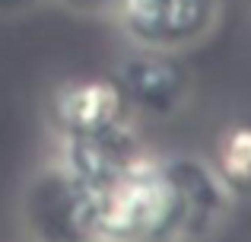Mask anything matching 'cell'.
Masks as SVG:
<instances>
[{
	"label": "cell",
	"mask_w": 251,
	"mask_h": 242,
	"mask_svg": "<svg viewBox=\"0 0 251 242\" xmlns=\"http://www.w3.org/2000/svg\"><path fill=\"white\" fill-rule=\"evenodd\" d=\"M184 201L162 156L140 153L118 175L92 185V239L162 242L181 239Z\"/></svg>",
	"instance_id": "obj_1"
},
{
	"label": "cell",
	"mask_w": 251,
	"mask_h": 242,
	"mask_svg": "<svg viewBox=\"0 0 251 242\" xmlns=\"http://www.w3.org/2000/svg\"><path fill=\"white\" fill-rule=\"evenodd\" d=\"M115 16L137 48L178 54L213 32L220 0H121Z\"/></svg>",
	"instance_id": "obj_2"
},
{
	"label": "cell",
	"mask_w": 251,
	"mask_h": 242,
	"mask_svg": "<svg viewBox=\"0 0 251 242\" xmlns=\"http://www.w3.org/2000/svg\"><path fill=\"white\" fill-rule=\"evenodd\" d=\"M23 214L42 239H92V188L61 160L35 172L25 188Z\"/></svg>",
	"instance_id": "obj_3"
},
{
	"label": "cell",
	"mask_w": 251,
	"mask_h": 242,
	"mask_svg": "<svg viewBox=\"0 0 251 242\" xmlns=\"http://www.w3.org/2000/svg\"><path fill=\"white\" fill-rule=\"evenodd\" d=\"M130 99L118 77H74L48 99V124L61 140L92 137L127 121Z\"/></svg>",
	"instance_id": "obj_4"
},
{
	"label": "cell",
	"mask_w": 251,
	"mask_h": 242,
	"mask_svg": "<svg viewBox=\"0 0 251 242\" xmlns=\"http://www.w3.org/2000/svg\"><path fill=\"white\" fill-rule=\"evenodd\" d=\"M118 83L124 86L130 106L150 115H172L184 106L191 77L175 51L137 48L118 64Z\"/></svg>",
	"instance_id": "obj_5"
},
{
	"label": "cell",
	"mask_w": 251,
	"mask_h": 242,
	"mask_svg": "<svg viewBox=\"0 0 251 242\" xmlns=\"http://www.w3.org/2000/svg\"><path fill=\"white\" fill-rule=\"evenodd\" d=\"M162 166L184 201L181 239H203L216 226H223L235 201L220 182V175L213 172V166L194 156H166Z\"/></svg>",
	"instance_id": "obj_6"
},
{
	"label": "cell",
	"mask_w": 251,
	"mask_h": 242,
	"mask_svg": "<svg viewBox=\"0 0 251 242\" xmlns=\"http://www.w3.org/2000/svg\"><path fill=\"white\" fill-rule=\"evenodd\" d=\"M61 162L86 185H99V182L118 175L127 162H134L147 147L140 143L134 124L121 121L111 124L108 131H99L92 137H74V140H61Z\"/></svg>",
	"instance_id": "obj_7"
},
{
	"label": "cell",
	"mask_w": 251,
	"mask_h": 242,
	"mask_svg": "<svg viewBox=\"0 0 251 242\" xmlns=\"http://www.w3.org/2000/svg\"><path fill=\"white\" fill-rule=\"evenodd\" d=\"M210 166L232 201H251V121H232L216 134Z\"/></svg>",
	"instance_id": "obj_8"
},
{
	"label": "cell",
	"mask_w": 251,
	"mask_h": 242,
	"mask_svg": "<svg viewBox=\"0 0 251 242\" xmlns=\"http://www.w3.org/2000/svg\"><path fill=\"white\" fill-rule=\"evenodd\" d=\"M57 3L80 16H105V13H115L121 0H57Z\"/></svg>",
	"instance_id": "obj_9"
},
{
	"label": "cell",
	"mask_w": 251,
	"mask_h": 242,
	"mask_svg": "<svg viewBox=\"0 0 251 242\" xmlns=\"http://www.w3.org/2000/svg\"><path fill=\"white\" fill-rule=\"evenodd\" d=\"M38 0H0V16H16V13L32 10Z\"/></svg>",
	"instance_id": "obj_10"
}]
</instances>
